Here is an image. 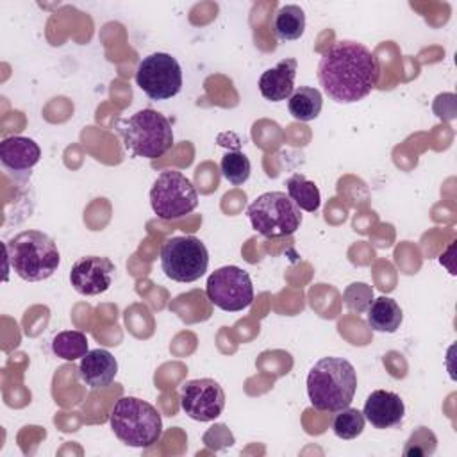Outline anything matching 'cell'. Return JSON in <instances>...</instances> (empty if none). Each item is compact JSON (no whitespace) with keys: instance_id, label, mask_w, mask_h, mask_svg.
<instances>
[{"instance_id":"obj_1","label":"cell","mask_w":457,"mask_h":457,"mask_svg":"<svg viewBox=\"0 0 457 457\" xmlns=\"http://www.w3.org/2000/svg\"><path fill=\"white\" fill-rule=\"evenodd\" d=\"M377 55L362 43L343 39L330 45L318 62V80L325 95L337 104H355L377 86Z\"/></svg>"},{"instance_id":"obj_2","label":"cell","mask_w":457,"mask_h":457,"mask_svg":"<svg viewBox=\"0 0 457 457\" xmlns=\"http://www.w3.org/2000/svg\"><path fill=\"white\" fill-rule=\"evenodd\" d=\"M357 389V373L343 357L320 359L307 375V396L314 409L337 412L348 407Z\"/></svg>"},{"instance_id":"obj_3","label":"cell","mask_w":457,"mask_h":457,"mask_svg":"<svg viewBox=\"0 0 457 457\" xmlns=\"http://www.w3.org/2000/svg\"><path fill=\"white\" fill-rule=\"evenodd\" d=\"M4 252L14 273L27 282L50 278L61 262L55 241L41 230H23L4 243Z\"/></svg>"},{"instance_id":"obj_4","label":"cell","mask_w":457,"mask_h":457,"mask_svg":"<svg viewBox=\"0 0 457 457\" xmlns=\"http://www.w3.org/2000/svg\"><path fill=\"white\" fill-rule=\"evenodd\" d=\"M125 148L134 157L157 159L173 145V129L164 114L154 109H141L116 123Z\"/></svg>"},{"instance_id":"obj_5","label":"cell","mask_w":457,"mask_h":457,"mask_svg":"<svg viewBox=\"0 0 457 457\" xmlns=\"http://www.w3.org/2000/svg\"><path fill=\"white\" fill-rule=\"evenodd\" d=\"M114 436L134 448H148L162 436V420L159 411L136 396L120 398L109 416Z\"/></svg>"},{"instance_id":"obj_6","label":"cell","mask_w":457,"mask_h":457,"mask_svg":"<svg viewBox=\"0 0 457 457\" xmlns=\"http://www.w3.org/2000/svg\"><path fill=\"white\" fill-rule=\"evenodd\" d=\"M252 227L264 237L291 236L300 228V207L282 191H268L257 196L246 209Z\"/></svg>"},{"instance_id":"obj_7","label":"cell","mask_w":457,"mask_h":457,"mask_svg":"<svg viewBox=\"0 0 457 457\" xmlns=\"http://www.w3.org/2000/svg\"><path fill=\"white\" fill-rule=\"evenodd\" d=\"M209 252L195 236H173L161 246V268L175 282H195L205 275Z\"/></svg>"},{"instance_id":"obj_8","label":"cell","mask_w":457,"mask_h":457,"mask_svg":"<svg viewBox=\"0 0 457 457\" xmlns=\"http://www.w3.org/2000/svg\"><path fill=\"white\" fill-rule=\"evenodd\" d=\"M150 205L161 220H179L196 209L198 193L184 173L166 170L152 184Z\"/></svg>"},{"instance_id":"obj_9","label":"cell","mask_w":457,"mask_h":457,"mask_svg":"<svg viewBox=\"0 0 457 457\" xmlns=\"http://www.w3.org/2000/svg\"><path fill=\"white\" fill-rule=\"evenodd\" d=\"M136 84L152 100H168L182 89V68L175 57L164 52H154L139 62Z\"/></svg>"},{"instance_id":"obj_10","label":"cell","mask_w":457,"mask_h":457,"mask_svg":"<svg viewBox=\"0 0 457 457\" xmlns=\"http://www.w3.org/2000/svg\"><path fill=\"white\" fill-rule=\"evenodd\" d=\"M205 293L211 303L227 312L246 309L253 302V286L248 271L239 266H221L207 277Z\"/></svg>"},{"instance_id":"obj_11","label":"cell","mask_w":457,"mask_h":457,"mask_svg":"<svg viewBox=\"0 0 457 457\" xmlns=\"http://www.w3.org/2000/svg\"><path fill=\"white\" fill-rule=\"evenodd\" d=\"M180 407L195 421H212L225 409V391L214 378H193L180 387Z\"/></svg>"},{"instance_id":"obj_12","label":"cell","mask_w":457,"mask_h":457,"mask_svg":"<svg viewBox=\"0 0 457 457\" xmlns=\"http://www.w3.org/2000/svg\"><path fill=\"white\" fill-rule=\"evenodd\" d=\"M114 262L100 255H86L73 262L70 271V282L73 289L84 296H95L105 293L112 284Z\"/></svg>"},{"instance_id":"obj_13","label":"cell","mask_w":457,"mask_h":457,"mask_svg":"<svg viewBox=\"0 0 457 457\" xmlns=\"http://www.w3.org/2000/svg\"><path fill=\"white\" fill-rule=\"evenodd\" d=\"M362 414L375 428H391L403 420L405 405L400 395L377 389L366 398Z\"/></svg>"},{"instance_id":"obj_14","label":"cell","mask_w":457,"mask_h":457,"mask_svg":"<svg viewBox=\"0 0 457 457\" xmlns=\"http://www.w3.org/2000/svg\"><path fill=\"white\" fill-rule=\"evenodd\" d=\"M118 373L116 357L105 348L89 350L79 362V377L89 389L107 387Z\"/></svg>"},{"instance_id":"obj_15","label":"cell","mask_w":457,"mask_h":457,"mask_svg":"<svg viewBox=\"0 0 457 457\" xmlns=\"http://www.w3.org/2000/svg\"><path fill=\"white\" fill-rule=\"evenodd\" d=\"M39 145L25 136H11L0 143V162L5 170L14 173H30L39 162Z\"/></svg>"},{"instance_id":"obj_16","label":"cell","mask_w":457,"mask_h":457,"mask_svg":"<svg viewBox=\"0 0 457 457\" xmlns=\"http://www.w3.org/2000/svg\"><path fill=\"white\" fill-rule=\"evenodd\" d=\"M298 62L293 57L278 61L273 68L262 71L259 79V91L270 102L287 100L295 91Z\"/></svg>"},{"instance_id":"obj_17","label":"cell","mask_w":457,"mask_h":457,"mask_svg":"<svg viewBox=\"0 0 457 457\" xmlns=\"http://www.w3.org/2000/svg\"><path fill=\"white\" fill-rule=\"evenodd\" d=\"M403 320V312L396 300L389 296L375 298L368 307V325L375 332H387L393 334L400 328Z\"/></svg>"},{"instance_id":"obj_18","label":"cell","mask_w":457,"mask_h":457,"mask_svg":"<svg viewBox=\"0 0 457 457\" xmlns=\"http://www.w3.org/2000/svg\"><path fill=\"white\" fill-rule=\"evenodd\" d=\"M271 30L280 41H295L300 39L305 30V12L300 5L289 4L282 5L273 18Z\"/></svg>"},{"instance_id":"obj_19","label":"cell","mask_w":457,"mask_h":457,"mask_svg":"<svg viewBox=\"0 0 457 457\" xmlns=\"http://www.w3.org/2000/svg\"><path fill=\"white\" fill-rule=\"evenodd\" d=\"M323 107L321 91L311 86H300L287 98L289 114L298 121H311L320 116Z\"/></svg>"},{"instance_id":"obj_20","label":"cell","mask_w":457,"mask_h":457,"mask_svg":"<svg viewBox=\"0 0 457 457\" xmlns=\"http://www.w3.org/2000/svg\"><path fill=\"white\" fill-rule=\"evenodd\" d=\"M286 189L289 198L303 211L314 212L320 209L321 204V195L320 189L314 182L307 180L303 175L295 173L286 180Z\"/></svg>"},{"instance_id":"obj_21","label":"cell","mask_w":457,"mask_h":457,"mask_svg":"<svg viewBox=\"0 0 457 457\" xmlns=\"http://www.w3.org/2000/svg\"><path fill=\"white\" fill-rule=\"evenodd\" d=\"M52 352L64 361L82 359L89 352L87 337L80 330H62L52 339Z\"/></svg>"},{"instance_id":"obj_22","label":"cell","mask_w":457,"mask_h":457,"mask_svg":"<svg viewBox=\"0 0 457 457\" xmlns=\"http://www.w3.org/2000/svg\"><path fill=\"white\" fill-rule=\"evenodd\" d=\"M366 418L359 409L353 407H345L337 411L332 421V430L339 439H355L357 436L362 434L364 430Z\"/></svg>"},{"instance_id":"obj_23","label":"cell","mask_w":457,"mask_h":457,"mask_svg":"<svg viewBox=\"0 0 457 457\" xmlns=\"http://www.w3.org/2000/svg\"><path fill=\"white\" fill-rule=\"evenodd\" d=\"M220 168H221V175L234 186H241L248 180L250 177V171H252V164H250V159L239 152V150H232V152H227L223 157H221V162H220Z\"/></svg>"},{"instance_id":"obj_24","label":"cell","mask_w":457,"mask_h":457,"mask_svg":"<svg viewBox=\"0 0 457 457\" xmlns=\"http://www.w3.org/2000/svg\"><path fill=\"white\" fill-rule=\"evenodd\" d=\"M343 302L352 312H366L373 302V289L364 282H353L343 291Z\"/></svg>"}]
</instances>
